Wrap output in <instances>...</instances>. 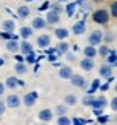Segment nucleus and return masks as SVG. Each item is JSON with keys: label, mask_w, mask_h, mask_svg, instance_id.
Listing matches in <instances>:
<instances>
[{"label": "nucleus", "mask_w": 117, "mask_h": 125, "mask_svg": "<svg viewBox=\"0 0 117 125\" xmlns=\"http://www.w3.org/2000/svg\"><path fill=\"white\" fill-rule=\"evenodd\" d=\"M98 125H109V124H98Z\"/></svg>", "instance_id": "54"}, {"label": "nucleus", "mask_w": 117, "mask_h": 125, "mask_svg": "<svg viewBox=\"0 0 117 125\" xmlns=\"http://www.w3.org/2000/svg\"><path fill=\"white\" fill-rule=\"evenodd\" d=\"M57 125H72V119L67 115H59L57 117Z\"/></svg>", "instance_id": "36"}, {"label": "nucleus", "mask_w": 117, "mask_h": 125, "mask_svg": "<svg viewBox=\"0 0 117 125\" xmlns=\"http://www.w3.org/2000/svg\"><path fill=\"white\" fill-rule=\"evenodd\" d=\"M3 102H5V106H7V109H16V107L21 106V97L18 94H8Z\"/></svg>", "instance_id": "4"}, {"label": "nucleus", "mask_w": 117, "mask_h": 125, "mask_svg": "<svg viewBox=\"0 0 117 125\" xmlns=\"http://www.w3.org/2000/svg\"><path fill=\"white\" fill-rule=\"evenodd\" d=\"M99 84H101V78L93 80V81H91V86H89L88 91H86V94H94V93L99 89Z\"/></svg>", "instance_id": "32"}, {"label": "nucleus", "mask_w": 117, "mask_h": 125, "mask_svg": "<svg viewBox=\"0 0 117 125\" xmlns=\"http://www.w3.org/2000/svg\"><path fill=\"white\" fill-rule=\"evenodd\" d=\"M94 94H86V96L81 99V102H83V106H88V107H91L93 106V102H94Z\"/></svg>", "instance_id": "35"}, {"label": "nucleus", "mask_w": 117, "mask_h": 125, "mask_svg": "<svg viewBox=\"0 0 117 125\" xmlns=\"http://www.w3.org/2000/svg\"><path fill=\"white\" fill-rule=\"evenodd\" d=\"M13 55H15V60L16 62H24V55H21V54H20V55L18 54H13Z\"/></svg>", "instance_id": "44"}, {"label": "nucleus", "mask_w": 117, "mask_h": 125, "mask_svg": "<svg viewBox=\"0 0 117 125\" xmlns=\"http://www.w3.org/2000/svg\"><path fill=\"white\" fill-rule=\"evenodd\" d=\"M109 86H111V83H107V81H106L104 84H99V89H98V91H107Z\"/></svg>", "instance_id": "41"}, {"label": "nucleus", "mask_w": 117, "mask_h": 125, "mask_svg": "<svg viewBox=\"0 0 117 125\" xmlns=\"http://www.w3.org/2000/svg\"><path fill=\"white\" fill-rule=\"evenodd\" d=\"M85 31H86V21L85 20H80L72 26V32L75 36H81V34H85Z\"/></svg>", "instance_id": "11"}, {"label": "nucleus", "mask_w": 117, "mask_h": 125, "mask_svg": "<svg viewBox=\"0 0 117 125\" xmlns=\"http://www.w3.org/2000/svg\"><path fill=\"white\" fill-rule=\"evenodd\" d=\"M70 83L73 84L75 88H81V89L88 86V81H86V78H83V75H76V73H73V75H72Z\"/></svg>", "instance_id": "5"}, {"label": "nucleus", "mask_w": 117, "mask_h": 125, "mask_svg": "<svg viewBox=\"0 0 117 125\" xmlns=\"http://www.w3.org/2000/svg\"><path fill=\"white\" fill-rule=\"evenodd\" d=\"M38 119L42 122V124H47V122H51L52 119H54V112H52V109H41V111L38 112Z\"/></svg>", "instance_id": "6"}, {"label": "nucleus", "mask_w": 117, "mask_h": 125, "mask_svg": "<svg viewBox=\"0 0 117 125\" xmlns=\"http://www.w3.org/2000/svg\"><path fill=\"white\" fill-rule=\"evenodd\" d=\"M38 62V59H36V52H31V54H28V55H24V63L26 65H33Z\"/></svg>", "instance_id": "34"}, {"label": "nucleus", "mask_w": 117, "mask_h": 125, "mask_svg": "<svg viewBox=\"0 0 117 125\" xmlns=\"http://www.w3.org/2000/svg\"><path fill=\"white\" fill-rule=\"evenodd\" d=\"M64 104L68 107H73L78 104V97L75 96V94H65V97H64Z\"/></svg>", "instance_id": "26"}, {"label": "nucleus", "mask_w": 117, "mask_h": 125, "mask_svg": "<svg viewBox=\"0 0 117 125\" xmlns=\"http://www.w3.org/2000/svg\"><path fill=\"white\" fill-rule=\"evenodd\" d=\"M76 7H78V5H76V2H72V3H67L65 5L64 11L67 13V16H68V18H70V16H73V15L76 13Z\"/></svg>", "instance_id": "28"}, {"label": "nucleus", "mask_w": 117, "mask_h": 125, "mask_svg": "<svg viewBox=\"0 0 117 125\" xmlns=\"http://www.w3.org/2000/svg\"><path fill=\"white\" fill-rule=\"evenodd\" d=\"M44 20H46L47 24H59L60 23V15L57 13V11H54V10H47Z\"/></svg>", "instance_id": "8"}, {"label": "nucleus", "mask_w": 117, "mask_h": 125, "mask_svg": "<svg viewBox=\"0 0 117 125\" xmlns=\"http://www.w3.org/2000/svg\"><path fill=\"white\" fill-rule=\"evenodd\" d=\"M109 106H111L112 112L117 111V97H116V96H112V99H111V104H109Z\"/></svg>", "instance_id": "39"}, {"label": "nucleus", "mask_w": 117, "mask_h": 125, "mask_svg": "<svg viewBox=\"0 0 117 125\" xmlns=\"http://www.w3.org/2000/svg\"><path fill=\"white\" fill-rule=\"evenodd\" d=\"M5 63V60H3V59H0V65H3Z\"/></svg>", "instance_id": "52"}, {"label": "nucleus", "mask_w": 117, "mask_h": 125, "mask_svg": "<svg viewBox=\"0 0 117 125\" xmlns=\"http://www.w3.org/2000/svg\"><path fill=\"white\" fill-rule=\"evenodd\" d=\"M73 73H75V72H73V68H72L70 65L59 67V78H60V80H70Z\"/></svg>", "instance_id": "10"}, {"label": "nucleus", "mask_w": 117, "mask_h": 125, "mask_svg": "<svg viewBox=\"0 0 117 125\" xmlns=\"http://www.w3.org/2000/svg\"><path fill=\"white\" fill-rule=\"evenodd\" d=\"M107 11H109V16H111V18H117V2H116V0L111 2Z\"/></svg>", "instance_id": "33"}, {"label": "nucleus", "mask_w": 117, "mask_h": 125, "mask_svg": "<svg viewBox=\"0 0 117 125\" xmlns=\"http://www.w3.org/2000/svg\"><path fill=\"white\" fill-rule=\"evenodd\" d=\"M81 52H83V57H86V59H96L98 57V51L94 46H85Z\"/></svg>", "instance_id": "20"}, {"label": "nucleus", "mask_w": 117, "mask_h": 125, "mask_svg": "<svg viewBox=\"0 0 117 125\" xmlns=\"http://www.w3.org/2000/svg\"><path fill=\"white\" fill-rule=\"evenodd\" d=\"M16 16H18V20H26L29 18V15H31V10H29L28 5H21V7H18L16 8Z\"/></svg>", "instance_id": "17"}, {"label": "nucleus", "mask_w": 117, "mask_h": 125, "mask_svg": "<svg viewBox=\"0 0 117 125\" xmlns=\"http://www.w3.org/2000/svg\"><path fill=\"white\" fill-rule=\"evenodd\" d=\"M88 46H94L98 47L99 44H103V31L101 29H93V31L88 34Z\"/></svg>", "instance_id": "2"}, {"label": "nucleus", "mask_w": 117, "mask_h": 125, "mask_svg": "<svg viewBox=\"0 0 117 125\" xmlns=\"http://www.w3.org/2000/svg\"><path fill=\"white\" fill-rule=\"evenodd\" d=\"M93 2H96V3H101V2H104V0H93Z\"/></svg>", "instance_id": "51"}, {"label": "nucleus", "mask_w": 117, "mask_h": 125, "mask_svg": "<svg viewBox=\"0 0 117 125\" xmlns=\"http://www.w3.org/2000/svg\"><path fill=\"white\" fill-rule=\"evenodd\" d=\"M51 10H54V11H57L59 15H60L62 11H64V8H62V7H60L59 3H52V5H51Z\"/></svg>", "instance_id": "38"}, {"label": "nucleus", "mask_w": 117, "mask_h": 125, "mask_svg": "<svg viewBox=\"0 0 117 125\" xmlns=\"http://www.w3.org/2000/svg\"><path fill=\"white\" fill-rule=\"evenodd\" d=\"M52 112H54L57 117H59V115H67V112H68V106H65V104H57L55 109H54Z\"/></svg>", "instance_id": "30"}, {"label": "nucleus", "mask_w": 117, "mask_h": 125, "mask_svg": "<svg viewBox=\"0 0 117 125\" xmlns=\"http://www.w3.org/2000/svg\"><path fill=\"white\" fill-rule=\"evenodd\" d=\"M106 63H107L109 67H112V68L117 67V51L116 49H111V51H109V54L106 55Z\"/></svg>", "instance_id": "19"}, {"label": "nucleus", "mask_w": 117, "mask_h": 125, "mask_svg": "<svg viewBox=\"0 0 117 125\" xmlns=\"http://www.w3.org/2000/svg\"><path fill=\"white\" fill-rule=\"evenodd\" d=\"M72 125H86V120L81 117H73L72 119Z\"/></svg>", "instance_id": "37"}, {"label": "nucleus", "mask_w": 117, "mask_h": 125, "mask_svg": "<svg viewBox=\"0 0 117 125\" xmlns=\"http://www.w3.org/2000/svg\"><path fill=\"white\" fill-rule=\"evenodd\" d=\"M49 59V62H55V59H57V54H51V55L47 57Z\"/></svg>", "instance_id": "47"}, {"label": "nucleus", "mask_w": 117, "mask_h": 125, "mask_svg": "<svg viewBox=\"0 0 117 125\" xmlns=\"http://www.w3.org/2000/svg\"><path fill=\"white\" fill-rule=\"evenodd\" d=\"M31 28H33V31H41V29L47 28V23L42 16H36V18H33V21H31Z\"/></svg>", "instance_id": "14"}, {"label": "nucleus", "mask_w": 117, "mask_h": 125, "mask_svg": "<svg viewBox=\"0 0 117 125\" xmlns=\"http://www.w3.org/2000/svg\"><path fill=\"white\" fill-rule=\"evenodd\" d=\"M38 97H39L38 91H28V93L21 97V104L26 106V107H33L36 104V101H38Z\"/></svg>", "instance_id": "3"}, {"label": "nucleus", "mask_w": 117, "mask_h": 125, "mask_svg": "<svg viewBox=\"0 0 117 125\" xmlns=\"http://www.w3.org/2000/svg\"><path fill=\"white\" fill-rule=\"evenodd\" d=\"M20 54L21 55H28V54H31V52H34V49H33V44L28 41V39H23V41L20 42Z\"/></svg>", "instance_id": "13"}, {"label": "nucleus", "mask_w": 117, "mask_h": 125, "mask_svg": "<svg viewBox=\"0 0 117 125\" xmlns=\"http://www.w3.org/2000/svg\"><path fill=\"white\" fill-rule=\"evenodd\" d=\"M39 125H47V124H42V122H41V124H39Z\"/></svg>", "instance_id": "55"}, {"label": "nucleus", "mask_w": 117, "mask_h": 125, "mask_svg": "<svg viewBox=\"0 0 117 125\" xmlns=\"http://www.w3.org/2000/svg\"><path fill=\"white\" fill-rule=\"evenodd\" d=\"M13 68H15V73H18V75H26L28 73V65L24 63V62H16Z\"/></svg>", "instance_id": "27"}, {"label": "nucleus", "mask_w": 117, "mask_h": 125, "mask_svg": "<svg viewBox=\"0 0 117 125\" xmlns=\"http://www.w3.org/2000/svg\"><path fill=\"white\" fill-rule=\"evenodd\" d=\"M91 20H93L96 24H107L111 16H109V11L106 8H98L91 13Z\"/></svg>", "instance_id": "1"}, {"label": "nucleus", "mask_w": 117, "mask_h": 125, "mask_svg": "<svg viewBox=\"0 0 117 125\" xmlns=\"http://www.w3.org/2000/svg\"><path fill=\"white\" fill-rule=\"evenodd\" d=\"M24 2H26V3H29V2H33V0H24Z\"/></svg>", "instance_id": "53"}, {"label": "nucleus", "mask_w": 117, "mask_h": 125, "mask_svg": "<svg viewBox=\"0 0 117 125\" xmlns=\"http://www.w3.org/2000/svg\"><path fill=\"white\" fill-rule=\"evenodd\" d=\"M103 44H106V46H114V44H116V34H114L112 31L103 32Z\"/></svg>", "instance_id": "22"}, {"label": "nucleus", "mask_w": 117, "mask_h": 125, "mask_svg": "<svg viewBox=\"0 0 117 125\" xmlns=\"http://www.w3.org/2000/svg\"><path fill=\"white\" fill-rule=\"evenodd\" d=\"M46 54H47V55H51V54H55V49H54V47H51V49H49V47H47Z\"/></svg>", "instance_id": "48"}, {"label": "nucleus", "mask_w": 117, "mask_h": 125, "mask_svg": "<svg viewBox=\"0 0 117 125\" xmlns=\"http://www.w3.org/2000/svg\"><path fill=\"white\" fill-rule=\"evenodd\" d=\"M109 101H107V97L104 96V94H101V96H96L94 97V102H93V106L94 109H104V107H107Z\"/></svg>", "instance_id": "16"}, {"label": "nucleus", "mask_w": 117, "mask_h": 125, "mask_svg": "<svg viewBox=\"0 0 117 125\" xmlns=\"http://www.w3.org/2000/svg\"><path fill=\"white\" fill-rule=\"evenodd\" d=\"M54 34H55V37L59 39V41H65L70 32H68V29H67V28H60V26H59V28L54 29Z\"/></svg>", "instance_id": "24"}, {"label": "nucleus", "mask_w": 117, "mask_h": 125, "mask_svg": "<svg viewBox=\"0 0 117 125\" xmlns=\"http://www.w3.org/2000/svg\"><path fill=\"white\" fill-rule=\"evenodd\" d=\"M116 120V115H106V114H101V115L96 117V122L98 124H111V122Z\"/></svg>", "instance_id": "29"}, {"label": "nucleus", "mask_w": 117, "mask_h": 125, "mask_svg": "<svg viewBox=\"0 0 117 125\" xmlns=\"http://www.w3.org/2000/svg\"><path fill=\"white\" fill-rule=\"evenodd\" d=\"M11 36H13V34H10V32L0 31V37H2V39H7V41H8V39H11Z\"/></svg>", "instance_id": "40"}, {"label": "nucleus", "mask_w": 117, "mask_h": 125, "mask_svg": "<svg viewBox=\"0 0 117 125\" xmlns=\"http://www.w3.org/2000/svg\"><path fill=\"white\" fill-rule=\"evenodd\" d=\"M36 44H38L41 49H47V47H51L52 44V39L49 34H41V36L36 37Z\"/></svg>", "instance_id": "9"}, {"label": "nucleus", "mask_w": 117, "mask_h": 125, "mask_svg": "<svg viewBox=\"0 0 117 125\" xmlns=\"http://www.w3.org/2000/svg\"><path fill=\"white\" fill-rule=\"evenodd\" d=\"M64 55H65V59H67V60H70V62H75V55H73V54H68V52H65Z\"/></svg>", "instance_id": "43"}, {"label": "nucleus", "mask_w": 117, "mask_h": 125, "mask_svg": "<svg viewBox=\"0 0 117 125\" xmlns=\"http://www.w3.org/2000/svg\"><path fill=\"white\" fill-rule=\"evenodd\" d=\"M49 7H51V3H49V2H44V3H42L41 7H39V10H41V11H42V10H47V8H49Z\"/></svg>", "instance_id": "46"}, {"label": "nucleus", "mask_w": 117, "mask_h": 125, "mask_svg": "<svg viewBox=\"0 0 117 125\" xmlns=\"http://www.w3.org/2000/svg\"><path fill=\"white\" fill-rule=\"evenodd\" d=\"M3 84H5V88H8V89H16L18 86H23V81H20L16 76H7Z\"/></svg>", "instance_id": "15"}, {"label": "nucleus", "mask_w": 117, "mask_h": 125, "mask_svg": "<svg viewBox=\"0 0 117 125\" xmlns=\"http://www.w3.org/2000/svg\"><path fill=\"white\" fill-rule=\"evenodd\" d=\"M96 51H98V57H103V59H106V55L109 54V46H106V44H99L98 47H96Z\"/></svg>", "instance_id": "31"}, {"label": "nucleus", "mask_w": 117, "mask_h": 125, "mask_svg": "<svg viewBox=\"0 0 117 125\" xmlns=\"http://www.w3.org/2000/svg\"><path fill=\"white\" fill-rule=\"evenodd\" d=\"M54 49H55V54H62V55H64L65 52L70 51V46H68V42H67V41H59Z\"/></svg>", "instance_id": "23"}, {"label": "nucleus", "mask_w": 117, "mask_h": 125, "mask_svg": "<svg viewBox=\"0 0 117 125\" xmlns=\"http://www.w3.org/2000/svg\"><path fill=\"white\" fill-rule=\"evenodd\" d=\"M2 31L3 32H10V34H13L15 32V29H16V23H15V20H3L2 21Z\"/></svg>", "instance_id": "12"}, {"label": "nucleus", "mask_w": 117, "mask_h": 125, "mask_svg": "<svg viewBox=\"0 0 117 125\" xmlns=\"http://www.w3.org/2000/svg\"><path fill=\"white\" fill-rule=\"evenodd\" d=\"M5 111H7V106H5V102H3V101H0V117L5 114Z\"/></svg>", "instance_id": "42"}, {"label": "nucleus", "mask_w": 117, "mask_h": 125, "mask_svg": "<svg viewBox=\"0 0 117 125\" xmlns=\"http://www.w3.org/2000/svg\"><path fill=\"white\" fill-rule=\"evenodd\" d=\"M5 49L11 54H18L20 51V42L18 41H13V39H8V41L5 42Z\"/></svg>", "instance_id": "21"}, {"label": "nucleus", "mask_w": 117, "mask_h": 125, "mask_svg": "<svg viewBox=\"0 0 117 125\" xmlns=\"http://www.w3.org/2000/svg\"><path fill=\"white\" fill-rule=\"evenodd\" d=\"M57 2H60V3H65V2H68V0H57Z\"/></svg>", "instance_id": "50"}, {"label": "nucleus", "mask_w": 117, "mask_h": 125, "mask_svg": "<svg viewBox=\"0 0 117 125\" xmlns=\"http://www.w3.org/2000/svg\"><path fill=\"white\" fill-rule=\"evenodd\" d=\"M18 32H20V37H21V39H29V37L34 34V31H33L31 26H21Z\"/></svg>", "instance_id": "25"}, {"label": "nucleus", "mask_w": 117, "mask_h": 125, "mask_svg": "<svg viewBox=\"0 0 117 125\" xmlns=\"http://www.w3.org/2000/svg\"><path fill=\"white\" fill-rule=\"evenodd\" d=\"M98 73H99V76H101V78L106 80V78H109L111 75H114V68H112V67H109L107 63H104V65H101V67H99Z\"/></svg>", "instance_id": "18"}, {"label": "nucleus", "mask_w": 117, "mask_h": 125, "mask_svg": "<svg viewBox=\"0 0 117 125\" xmlns=\"http://www.w3.org/2000/svg\"><path fill=\"white\" fill-rule=\"evenodd\" d=\"M3 93H5V84L2 83V81H0V96H2Z\"/></svg>", "instance_id": "49"}, {"label": "nucleus", "mask_w": 117, "mask_h": 125, "mask_svg": "<svg viewBox=\"0 0 117 125\" xmlns=\"http://www.w3.org/2000/svg\"><path fill=\"white\" fill-rule=\"evenodd\" d=\"M94 67H96L94 59H86V57H83V59L80 60V68L83 70V72H93Z\"/></svg>", "instance_id": "7"}, {"label": "nucleus", "mask_w": 117, "mask_h": 125, "mask_svg": "<svg viewBox=\"0 0 117 125\" xmlns=\"http://www.w3.org/2000/svg\"><path fill=\"white\" fill-rule=\"evenodd\" d=\"M101 114H103V109H94V107H93V115H94V117L101 115Z\"/></svg>", "instance_id": "45"}]
</instances>
